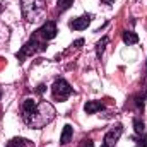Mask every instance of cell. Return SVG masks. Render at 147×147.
Listing matches in <instances>:
<instances>
[{
  "label": "cell",
  "mask_w": 147,
  "mask_h": 147,
  "mask_svg": "<svg viewBox=\"0 0 147 147\" xmlns=\"http://www.w3.org/2000/svg\"><path fill=\"white\" fill-rule=\"evenodd\" d=\"M144 99H146V92H139V94H135L134 101H135V106H137L139 110H144Z\"/></svg>",
  "instance_id": "cell-14"
},
{
  "label": "cell",
  "mask_w": 147,
  "mask_h": 147,
  "mask_svg": "<svg viewBox=\"0 0 147 147\" xmlns=\"http://www.w3.org/2000/svg\"><path fill=\"white\" fill-rule=\"evenodd\" d=\"M120 135H121V127L118 125V127H115L113 130H110V132L105 135V144H106L108 147H113L116 142H118Z\"/></svg>",
  "instance_id": "cell-7"
},
{
  "label": "cell",
  "mask_w": 147,
  "mask_h": 147,
  "mask_svg": "<svg viewBox=\"0 0 147 147\" xmlns=\"http://www.w3.org/2000/svg\"><path fill=\"white\" fill-rule=\"evenodd\" d=\"M36 91H38V92H43V91H45V86H43V84H41V86H38Z\"/></svg>",
  "instance_id": "cell-19"
},
{
  "label": "cell",
  "mask_w": 147,
  "mask_h": 147,
  "mask_svg": "<svg viewBox=\"0 0 147 147\" xmlns=\"http://www.w3.org/2000/svg\"><path fill=\"white\" fill-rule=\"evenodd\" d=\"M137 147H147V134L144 135V137H140V139H139Z\"/></svg>",
  "instance_id": "cell-17"
},
{
  "label": "cell",
  "mask_w": 147,
  "mask_h": 147,
  "mask_svg": "<svg viewBox=\"0 0 147 147\" xmlns=\"http://www.w3.org/2000/svg\"><path fill=\"white\" fill-rule=\"evenodd\" d=\"M51 94L57 101H65L72 94V87L69 86V82L65 79H57L51 86Z\"/></svg>",
  "instance_id": "cell-3"
},
{
  "label": "cell",
  "mask_w": 147,
  "mask_h": 147,
  "mask_svg": "<svg viewBox=\"0 0 147 147\" xmlns=\"http://www.w3.org/2000/svg\"><path fill=\"white\" fill-rule=\"evenodd\" d=\"M89 24H91V16L86 14V16H80V17L70 21V22H69V28H70V29H75V31H82V29H86Z\"/></svg>",
  "instance_id": "cell-6"
},
{
  "label": "cell",
  "mask_w": 147,
  "mask_h": 147,
  "mask_svg": "<svg viewBox=\"0 0 147 147\" xmlns=\"http://www.w3.org/2000/svg\"><path fill=\"white\" fill-rule=\"evenodd\" d=\"M0 98H2V89H0Z\"/></svg>",
  "instance_id": "cell-23"
},
{
  "label": "cell",
  "mask_w": 147,
  "mask_h": 147,
  "mask_svg": "<svg viewBox=\"0 0 147 147\" xmlns=\"http://www.w3.org/2000/svg\"><path fill=\"white\" fill-rule=\"evenodd\" d=\"M105 110V105L101 103V101H87L86 105H84V111L87 113V115H92V113H98V111Z\"/></svg>",
  "instance_id": "cell-8"
},
{
  "label": "cell",
  "mask_w": 147,
  "mask_h": 147,
  "mask_svg": "<svg viewBox=\"0 0 147 147\" xmlns=\"http://www.w3.org/2000/svg\"><path fill=\"white\" fill-rule=\"evenodd\" d=\"M2 9H3V7H2V3H0V12H2Z\"/></svg>",
  "instance_id": "cell-21"
},
{
  "label": "cell",
  "mask_w": 147,
  "mask_h": 147,
  "mask_svg": "<svg viewBox=\"0 0 147 147\" xmlns=\"http://www.w3.org/2000/svg\"><path fill=\"white\" fill-rule=\"evenodd\" d=\"M79 147H94V142H92L91 139H84V140L79 144Z\"/></svg>",
  "instance_id": "cell-16"
},
{
  "label": "cell",
  "mask_w": 147,
  "mask_h": 147,
  "mask_svg": "<svg viewBox=\"0 0 147 147\" xmlns=\"http://www.w3.org/2000/svg\"><path fill=\"white\" fill-rule=\"evenodd\" d=\"M108 36H105L101 41H98V45H96V53H98V57H101L103 55V51H105V48H106V45H108Z\"/></svg>",
  "instance_id": "cell-13"
},
{
  "label": "cell",
  "mask_w": 147,
  "mask_h": 147,
  "mask_svg": "<svg viewBox=\"0 0 147 147\" xmlns=\"http://www.w3.org/2000/svg\"><path fill=\"white\" fill-rule=\"evenodd\" d=\"M28 146V140L26 139H21V137H16L12 140H9L7 147H26Z\"/></svg>",
  "instance_id": "cell-12"
},
{
  "label": "cell",
  "mask_w": 147,
  "mask_h": 147,
  "mask_svg": "<svg viewBox=\"0 0 147 147\" xmlns=\"http://www.w3.org/2000/svg\"><path fill=\"white\" fill-rule=\"evenodd\" d=\"M82 45H84V39H82V38H80V39H75V41L72 43V46H74V48H80Z\"/></svg>",
  "instance_id": "cell-18"
},
{
  "label": "cell",
  "mask_w": 147,
  "mask_h": 147,
  "mask_svg": "<svg viewBox=\"0 0 147 147\" xmlns=\"http://www.w3.org/2000/svg\"><path fill=\"white\" fill-rule=\"evenodd\" d=\"M101 2H103V3H108V5H110V3H113V2H115V0H101Z\"/></svg>",
  "instance_id": "cell-20"
},
{
  "label": "cell",
  "mask_w": 147,
  "mask_h": 147,
  "mask_svg": "<svg viewBox=\"0 0 147 147\" xmlns=\"http://www.w3.org/2000/svg\"><path fill=\"white\" fill-rule=\"evenodd\" d=\"M36 33H38V36H41L45 41H50V39H53V38L57 36V24L53 21H46L41 26V29L36 31Z\"/></svg>",
  "instance_id": "cell-5"
},
{
  "label": "cell",
  "mask_w": 147,
  "mask_h": 147,
  "mask_svg": "<svg viewBox=\"0 0 147 147\" xmlns=\"http://www.w3.org/2000/svg\"><path fill=\"white\" fill-rule=\"evenodd\" d=\"M101 147H108V146H106V144H103V146H101Z\"/></svg>",
  "instance_id": "cell-22"
},
{
  "label": "cell",
  "mask_w": 147,
  "mask_h": 147,
  "mask_svg": "<svg viewBox=\"0 0 147 147\" xmlns=\"http://www.w3.org/2000/svg\"><path fill=\"white\" fill-rule=\"evenodd\" d=\"M39 50H45V45H41V43L38 41V34H36V36H33L24 46H22V50L17 53V58H19V60H24L26 57L36 53V51H39Z\"/></svg>",
  "instance_id": "cell-4"
},
{
  "label": "cell",
  "mask_w": 147,
  "mask_h": 147,
  "mask_svg": "<svg viewBox=\"0 0 147 147\" xmlns=\"http://www.w3.org/2000/svg\"><path fill=\"white\" fill-rule=\"evenodd\" d=\"M72 135H74V128L70 125H65L63 127V132H62V137H60V144L62 146H67L72 140Z\"/></svg>",
  "instance_id": "cell-9"
},
{
  "label": "cell",
  "mask_w": 147,
  "mask_h": 147,
  "mask_svg": "<svg viewBox=\"0 0 147 147\" xmlns=\"http://www.w3.org/2000/svg\"><path fill=\"white\" fill-rule=\"evenodd\" d=\"M53 118H55V108L50 103L43 101V103L38 105L31 98L24 99V103H22V120L26 121V125H29L33 128H43Z\"/></svg>",
  "instance_id": "cell-1"
},
{
  "label": "cell",
  "mask_w": 147,
  "mask_h": 147,
  "mask_svg": "<svg viewBox=\"0 0 147 147\" xmlns=\"http://www.w3.org/2000/svg\"><path fill=\"white\" fill-rule=\"evenodd\" d=\"M123 41H125L127 45H135V43L139 41V36H137L135 33H132V31H125V33H123Z\"/></svg>",
  "instance_id": "cell-10"
},
{
  "label": "cell",
  "mask_w": 147,
  "mask_h": 147,
  "mask_svg": "<svg viewBox=\"0 0 147 147\" xmlns=\"http://www.w3.org/2000/svg\"><path fill=\"white\" fill-rule=\"evenodd\" d=\"M134 128H135V132H137V134H140V135L146 132V125H144V121H140L139 118H135V120H134Z\"/></svg>",
  "instance_id": "cell-15"
},
{
  "label": "cell",
  "mask_w": 147,
  "mask_h": 147,
  "mask_svg": "<svg viewBox=\"0 0 147 147\" xmlns=\"http://www.w3.org/2000/svg\"><path fill=\"white\" fill-rule=\"evenodd\" d=\"M74 0H57V7H58V12H65L72 7Z\"/></svg>",
  "instance_id": "cell-11"
},
{
  "label": "cell",
  "mask_w": 147,
  "mask_h": 147,
  "mask_svg": "<svg viewBox=\"0 0 147 147\" xmlns=\"http://www.w3.org/2000/svg\"><path fill=\"white\" fill-rule=\"evenodd\" d=\"M21 9L28 22H39L46 14V0H21Z\"/></svg>",
  "instance_id": "cell-2"
}]
</instances>
